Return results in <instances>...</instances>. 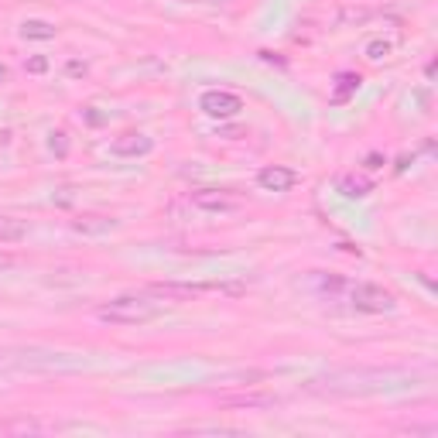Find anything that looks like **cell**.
Here are the masks:
<instances>
[{
	"instance_id": "cell-1",
	"label": "cell",
	"mask_w": 438,
	"mask_h": 438,
	"mask_svg": "<svg viewBox=\"0 0 438 438\" xmlns=\"http://www.w3.org/2000/svg\"><path fill=\"white\" fill-rule=\"evenodd\" d=\"M165 311V302H155L151 295H120L110 305H100L96 318L110 326H144Z\"/></svg>"
},
{
	"instance_id": "cell-2",
	"label": "cell",
	"mask_w": 438,
	"mask_h": 438,
	"mask_svg": "<svg viewBox=\"0 0 438 438\" xmlns=\"http://www.w3.org/2000/svg\"><path fill=\"white\" fill-rule=\"evenodd\" d=\"M401 373H390V370H356V373H333L318 384H326L322 390L329 394H373V390H384V387H394L390 380H397Z\"/></svg>"
},
{
	"instance_id": "cell-3",
	"label": "cell",
	"mask_w": 438,
	"mask_h": 438,
	"mask_svg": "<svg viewBox=\"0 0 438 438\" xmlns=\"http://www.w3.org/2000/svg\"><path fill=\"white\" fill-rule=\"evenodd\" d=\"M188 202L199 212H209V216H230V212L243 209V199L226 192V188H199V192L188 195Z\"/></svg>"
},
{
	"instance_id": "cell-4",
	"label": "cell",
	"mask_w": 438,
	"mask_h": 438,
	"mask_svg": "<svg viewBox=\"0 0 438 438\" xmlns=\"http://www.w3.org/2000/svg\"><path fill=\"white\" fill-rule=\"evenodd\" d=\"M199 110L212 120H233L243 110V100L236 93H226V89H209V93L199 96Z\"/></svg>"
},
{
	"instance_id": "cell-5",
	"label": "cell",
	"mask_w": 438,
	"mask_h": 438,
	"mask_svg": "<svg viewBox=\"0 0 438 438\" xmlns=\"http://www.w3.org/2000/svg\"><path fill=\"white\" fill-rule=\"evenodd\" d=\"M349 298H353V309H360V311H390L394 309V295H390L387 288L370 284V281L353 284Z\"/></svg>"
},
{
	"instance_id": "cell-6",
	"label": "cell",
	"mask_w": 438,
	"mask_h": 438,
	"mask_svg": "<svg viewBox=\"0 0 438 438\" xmlns=\"http://www.w3.org/2000/svg\"><path fill=\"white\" fill-rule=\"evenodd\" d=\"M209 291L236 295L240 284H151L148 288V295H157V298H199V295H209Z\"/></svg>"
},
{
	"instance_id": "cell-7",
	"label": "cell",
	"mask_w": 438,
	"mask_h": 438,
	"mask_svg": "<svg viewBox=\"0 0 438 438\" xmlns=\"http://www.w3.org/2000/svg\"><path fill=\"white\" fill-rule=\"evenodd\" d=\"M281 397L278 394H267V390H243V394H226L219 397V408H240V411H264V408H274Z\"/></svg>"
},
{
	"instance_id": "cell-8",
	"label": "cell",
	"mask_w": 438,
	"mask_h": 438,
	"mask_svg": "<svg viewBox=\"0 0 438 438\" xmlns=\"http://www.w3.org/2000/svg\"><path fill=\"white\" fill-rule=\"evenodd\" d=\"M295 181H298V172H291L284 165H267L257 172V185L264 192H288V188H295Z\"/></svg>"
},
{
	"instance_id": "cell-9",
	"label": "cell",
	"mask_w": 438,
	"mask_h": 438,
	"mask_svg": "<svg viewBox=\"0 0 438 438\" xmlns=\"http://www.w3.org/2000/svg\"><path fill=\"white\" fill-rule=\"evenodd\" d=\"M110 151L120 157H137V155H151L155 151V141L148 137V134H137V130H127V134H120L113 144H110Z\"/></svg>"
},
{
	"instance_id": "cell-10",
	"label": "cell",
	"mask_w": 438,
	"mask_h": 438,
	"mask_svg": "<svg viewBox=\"0 0 438 438\" xmlns=\"http://www.w3.org/2000/svg\"><path fill=\"white\" fill-rule=\"evenodd\" d=\"M72 230L89 233V236H100V233L117 230V219H113V216H79V219H72Z\"/></svg>"
},
{
	"instance_id": "cell-11",
	"label": "cell",
	"mask_w": 438,
	"mask_h": 438,
	"mask_svg": "<svg viewBox=\"0 0 438 438\" xmlns=\"http://www.w3.org/2000/svg\"><path fill=\"white\" fill-rule=\"evenodd\" d=\"M360 82L363 79L356 76V72H339V76H335V89H333V96H329V103H335V106L349 103V96L360 89Z\"/></svg>"
},
{
	"instance_id": "cell-12",
	"label": "cell",
	"mask_w": 438,
	"mask_h": 438,
	"mask_svg": "<svg viewBox=\"0 0 438 438\" xmlns=\"http://www.w3.org/2000/svg\"><path fill=\"white\" fill-rule=\"evenodd\" d=\"M335 188H339L346 199H363V195H370V192H373V181L360 179V175H342V179L335 181Z\"/></svg>"
},
{
	"instance_id": "cell-13",
	"label": "cell",
	"mask_w": 438,
	"mask_h": 438,
	"mask_svg": "<svg viewBox=\"0 0 438 438\" xmlns=\"http://www.w3.org/2000/svg\"><path fill=\"white\" fill-rule=\"evenodd\" d=\"M55 31H58L55 25H49V21H34V18H31V21L21 25V38H27V41H52Z\"/></svg>"
},
{
	"instance_id": "cell-14",
	"label": "cell",
	"mask_w": 438,
	"mask_h": 438,
	"mask_svg": "<svg viewBox=\"0 0 438 438\" xmlns=\"http://www.w3.org/2000/svg\"><path fill=\"white\" fill-rule=\"evenodd\" d=\"M27 236L25 219H14V216H0V243H18Z\"/></svg>"
},
{
	"instance_id": "cell-15",
	"label": "cell",
	"mask_w": 438,
	"mask_h": 438,
	"mask_svg": "<svg viewBox=\"0 0 438 438\" xmlns=\"http://www.w3.org/2000/svg\"><path fill=\"white\" fill-rule=\"evenodd\" d=\"M0 432L4 435H25V432H45V425L41 421H34V418H14V421H0Z\"/></svg>"
},
{
	"instance_id": "cell-16",
	"label": "cell",
	"mask_w": 438,
	"mask_h": 438,
	"mask_svg": "<svg viewBox=\"0 0 438 438\" xmlns=\"http://www.w3.org/2000/svg\"><path fill=\"white\" fill-rule=\"evenodd\" d=\"M370 18H373L370 7H353V4H349V7L339 11V25H363V21H370Z\"/></svg>"
},
{
	"instance_id": "cell-17",
	"label": "cell",
	"mask_w": 438,
	"mask_h": 438,
	"mask_svg": "<svg viewBox=\"0 0 438 438\" xmlns=\"http://www.w3.org/2000/svg\"><path fill=\"white\" fill-rule=\"evenodd\" d=\"M390 52H394V45L384 41V38H377V41H370V45H366V58H370V62H380V58H387Z\"/></svg>"
},
{
	"instance_id": "cell-18",
	"label": "cell",
	"mask_w": 438,
	"mask_h": 438,
	"mask_svg": "<svg viewBox=\"0 0 438 438\" xmlns=\"http://www.w3.org/2000/svg\"><path fill=\"white\" fill-rule=\"evenodd\" d=\"M25 69L31 76H41V72H49V58H45V55H31L25 62Z\"/></svg>"
},
{
	"instance_id": "cell-19",
	"label": "cell",
	"mask_w": 438,
	"mask_h": 438,
	"mask_svg": "<svg viewBox=\"0 0 438 438\" xmlns=\"http://www.w3.org/2000/svg\"><path fill=\"white\" fill-rule=\"evenodd\" d=\"M52 151H55L58 157L69 155V144H65V134H62V130H58V134H52Z\"/></svg>"
},
{
	"instance_id": "cell-20",
	"label": "cell",
	"mask_w": 438,
	"mask_h": 438,
	"mask_svg": "<svg viewBox=\"0 0 438 438\" xmlns=\"http://www.w3.org/2000/svg\"><path fill=\"white\" fill-rule=\"evenodd\" d=\"M363 168H370V172H377V168H384V155H366V161H363Z\"/></svg>"
},
{
	"instance_id": "cell-21",
	"label": "cell",
	"mask_w": 438,
	"mask_h": 438,
	"mask_svg": "<svg viewBox=\"0 0 438 438\" xmlns=\"http://www.w3.org/2000/svg\"><path fill=\"white\" fill-rule=\"evenodd\" d=\"M65 72H69V76H86V62H69Z\"/></svg>"
},
{
	"instance_id": "cell-22",
	"label": "cell",
	"mask_w": 438,
	"mask_h": 438,
	"mask_svg": "<svg viewBox=\"0 0 438 438\" xmlns=\"http://www.w3.org/2000/svg\"><path fill=\"white\" fill-rule=\"evenodd\" d=\"M14 264H18V257H14V254H4V250H0V271H11Z\"/></svg>"
},
{
	"instance_id": "cell-23",
	"label": "cell",
	"mask_w": 438,
	"mask_h": 438,
	"mask_svg": "<svg viewBox=\"0 0 438 438\" xmlns=\"http://www.w3.org/2000/svg\"><path fill=\"white\" fill-rule=\"evenodd\" d=\"M4 79H7V69H4V65H0V82H4Z\"/></svg>"
},
{
	"instance_id": "cell-24",
	"label": "cell",
	"mask_w": 438,
	"mask_h": 438,
	"mask_svg": "<svg viewBox=\"0 0 438 438\" xmlns=\"http://www.w3.org/2000/svg\"><path fill=\"white\" fill-rule=\"evenodd\" d=\"M206 4H226V0H206Z\"/></svg>"
}]
</instances>
